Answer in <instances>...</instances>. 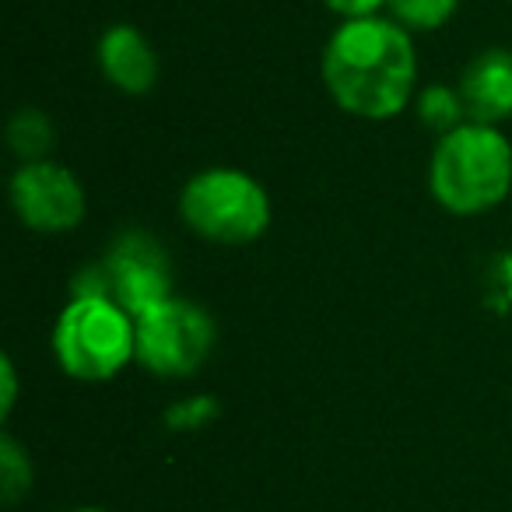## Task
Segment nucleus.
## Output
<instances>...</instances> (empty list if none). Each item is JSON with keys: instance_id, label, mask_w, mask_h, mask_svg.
<instances>
[{"instance_id": "nucleus-1", "label": "nucleus", "mask_w": 512, "mask_h": 512, "mask_svg": "<svg viewBox=\"0 0 512 512\" xmlns=\"http://www.w3.org/2000/svg\"><path fill=\"white\" fill-rule=\"evenodd\" d=\"M327 95L358 120H393L418 95L414 36L390 15L344 18L323 46Z\"/></svg>"}, {"instance_id": "nucleus-2", "label": "nucleus", "mask_w": 512, "mask_h": 512, "mask_svg": "<svg viewBox=\"0 0 512 512\" xmlns=\"http://www.w3.org/2000/svg\"><path fill=\"white\" fill-rule=\"evenodd\" d=\"M428 190L456 218L495 211L512 193V144L502 127L467 120L442 134L428 162Z\"/></svg>"}, {"instance_id": "nucleus-3", "label": "nucleus", "mask_w": 512, "mask_h": 512, "mask_svg": "<svg viewBox=\"0 0 512 512\" xmlns=\"http://www.w3.org/2000/svg\"><path fill=\"white\" fill-rule=\"evenodd\" d=\"M53 355L78 383H109L137 362V320L113 295H71L53 327Z\"/></svg>"}, {"instance_id": "nucleus-4", "label": "nucleus", "mask_w": 512, "mask_h": 512, "mask_svg": "<svg viewBox=\"0 0 512 512\" xmlns=\"http://www.w3.org/2000/svg\"><path fill=\"white\" fill-rule=\"evenodd\" d=\"M179 218L193 235L218 246H246L271 228V193L246 169L211 165L179 190Z\"/></svg>"}, {"instance_id": "nucleus-5", "label": "nucleus", "mask_w": 512, "mask_h": 512, "mask_svg": "<svg viewBox=\"0 0 512 512\" xmlns=\"http://www.w3.org/2000/svg\"><path fill=\"white\" fill-rule=\"evenodd\" d=\"M137 320V365L158 379H186L211 358L218 327L211 313L190 299L158 302Z\"/></svg>"}, {"instance_id": "nucleus-6", "label": "nucleus", "mask_w": 512, "mask_h": 512, "mask_svg": "<svg viewBox=\"0 0 512 512\" xmlns=\"http://www.w3.org/2000/svg\"><path fill=\"white\" fill-rule=\"evenodd\" d=\"M8 197L18 221L39 235L74 232L88 214V193L81 179L53 158L18 165V172L11 176Z\"/></svg>"}, {"instance_id": "nucleus-7", "label": "nucleus", "mask_w": 512, "mask_h": 512, "mask_svg": "<svg viewBox=\"0 0 512 512\" xmlns=\"http://www.w3.org/2000/svg\"><path fill=\"white\" fill-rule=\"evenodd\" d=\"M106 288L130 316L155 309L158 302L172 299V264L162 242L148 232H123L113 239L102 260Z\"/></svg>"}, {"instance_id": "nucleus-8", "label": "nucleus", "mask_w": 512, "mask_h": 512, "mask_svg": "<svg viewBox=\"0 0 512 512\" xmlns=\"http://www.w3.org/2000/svg\"><path fill=\"white\" fill-rule=\"evenodd\" d=\"M95 60H99L102 78L123 95H148L162 74L151 39L130 22H116L102 32L99 46H95Z\"/></svg>"}, {"instance_id": "nucleus-9", "label": "nucleus", "mask_w": 512, "mask_h": 512, "mask_svg": "<svg viewBox=\"0 0 512 512\" xmlns=\"http://www.w3.org/2000/svg\"><path fill=\"white\" fill-rule=\"evenodd\" d=\"M456 88L467 106V120L502 127L512 116V50L491 46L477 53Z\"/></svg>"}, {"instance_id": "nucleus-10", "label": "nucleus", "mask_w": 512, "mask_h": 512, "mask_svg": "<svg viewBox=\"0 0 512 512\" xmlns=\"http://www.w3.org/2000/svg\"><path fill=\"white\" fill-rule=\"evenodd\" d=\"M8 144L22 162H43L57 144V127L43 109H18L8 123Z\"/></svg>"}, {"instance_id": "nucleus-11", "label": "nucleus", "mask_w": 512, "mask_h": 512, "mask_svg": "<svg viewBox=\"0 0 512 512\" xmlns=\"http://www.w3.org/2000/svg\"><path fill=\"white\" fill-rule=\"evenodd\" d=\"M411 106H414V113H418V120L439 137L456 130L460 123H467V106H463L460 88L439 85V81H435V85H421Z\"/></svg>"}, {"instance_id": "nucleus-12", "label": "nucleus", "mask_w": 512, "mask_h": 512, "mask_svg": "<svg viewBox=\"0 0 512 512\" xmlns=\"http://www.w3.org/2000/svg\"><path fill=\"white\" fill-rule=\"evenodd\" d=\"M463 0H390L386 15L397 25H404L407 32H435L460 11Z\"/></svg>"}, {"instance_id": "nucleus-13", "label": "nucleus", "mask_w": 512, "mask_h": 512, "mask_svg": "<svg viewBox=\"0 0 512 512\" xmlns=\"http://www.w3.org/2000/svg\"><path fill=\"white\" fill-rule=\"evenodd\" d=\"M32 491V460L15 435H0V498L8 505L22 502Z\"/></svg>"}, {"instance_id": "nucleus-14", "label": "nucleus", "mask_w": 512, "mask_h": 512, "mask_svg": "<svg viewBox=\"0 0 512 512\" xmlns=\"http://www.w3.org/2000/svg\"><path fill=\"white\" fill-rule=\"evenodd\" d=\"M218 414H221L218 400H214L211 393H200V397H186V400H179V404H172L169 411H165V425H169L172 432H197V428L211 425Z\"/></svg>"}, {"instance_id": "nucleus-15", "label": "nucleus", "mask_w": 512, "mask_h": 512, "mask_svg": "<svg viewBox=\"0 0 512 512\" xmlns=\"http://www.w3.org/2000/svg\"><path fill=\"white\" fill-rule=\"evenodd\" d=\"M15 404H18V369H15V358L4 355L0 358V418L8 421Z\"/></svg>"}, {"instance_id": "nucleus-16", "label": "nucleus", "mask_w": 512, "mask_h": 512, "mask_svg": "<svg viewBox=\"0 0 512 512\" xmlns=\"http://www.w3.org/2000/svg\"><path fill=\"white\" fill-rule=\"evenodd\" d=\"M327 11H334L337 18H369V15H383L390 0H323Z\"/></svg>"}, {"instance_id": "nucleus-17", "label": "nucleus", "mask_w": 512, "mask_h": 512, "mask_svg": "<svg viewBox=\"0 0 512 512\" xmlns=\"http://www.w3.org/2000/svg\"><path fill=\"white\" fill-rule=\"evenodd\" d=\"M71 512H113V509H99V505H81V509H71Z\"/></svg>"}]
</instances>
